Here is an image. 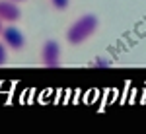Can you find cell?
Segmentation results:
<instances>
[{
	"label": "cell",
	"instance_id": "1",
	"mask_svg": "<svg viewBox=\"0 0 146 134\" xmlns=\"http://www.w3.org/2000/svg\"><path fill=\"white\" fill-rule=\"evenodd\" d=\"M96 29H98V18L94 14H86L66 29V41L70 45H80L96 33Z\"/></svg>",
	"mask_w": 146,
	"mask_h": 134
},
{
	"label": "cell",
	"instance_id": "2",
	"mask_svg": "<svg viewBox=\"0 0 146 134\" xmlns=\"http://www.w3.org/2000/svg\"><path fill=\"white\" fill-rule=\"evenodd\" d=\"M41 64L47 68H58L60 66V45L49 39L41 47Z\"/></svg>",
	"mask_w": 146,
	"mask_h": 134
},
{
	"label": "cell",
	"instance_id": "3",
	"mask_svg": "<svg viewBox=\"0 0 146 134\" xmlns=\"http://www.w3.org/2000/svg\"><path fill=\"white\" fill-rule=\"evenodd\" d=\"M0 37H2V43L6 45L10 51H22L25 47V35L16 25H4Z\"/></svg>",
	"mask_w": 146,
	"mask_h": 134
},
{
	"label": "cell",
	"instance_id": "4",
	"mask_svg": "<svg viewBox=\"0 0 146 134\" xmlns=\"http://www.w3.org/2000/svg\"><path fill=\"white\" fill-rule=\"evenodd\" d=\"M22 10L14 0H0V20L4 23H14L20 20Z\"/></svg>",
	"mask_w": 146,
	"mask_h": 134
},
{
	"label": "cell",
	"instance_id": "5",
	"mask_svg": "<svg viewBox=\"0 0 146 134\" xmlns=\"http://www.w3.org/2000/svg\"><path fill=\"white\" fill-rule=\"evenodd\" d=\"M90 66L92 68H109L111 66V60H107V58H103V56H98Z\"/></svg>",
	"mask_w": 146,
	"mask_h": 134
},
{
	"label": "cell",
	"instance_id": "6",
	"mask_svg": "<svg viewBox=\"0 0 146 134\" xmlns=\"http://www.w3.org/2000/svg\"><path fill=\"white\" fill-rule=\"evenodd\" d=\"M8 62V47L0 41V66H4Z\"/></svg>",
	"mask_w": 146,
	"mask_h": 134
},
{
	"label": "cell",
	"instance_id": "7",
	"mask_svg": "<svg viewBox=\"0 0 146 134\" xmlns=\"http://www.w3.org/2000/svg\"><path fill=\"white\" fill-rule=\"evenodd\" d=\"M51 4H53L55 10H66L68 4H70V0H51Z\"/></svg>",
	"mask_w": 146,
	"mask_h": 134
},
{
	"label": "cell",
	"instance_id": "8",
	"mask_svg": "<svg viewBox=\"0 0 146 134\" xmlns=\"http://www.w3.org/2000/svg\"><path fill=\"white\" fill-rule=\"evenodd\" d=\"M2 29H4V22L0 20V33H2Z\"/></svg>",
	"mask_w": 146,
	"mask_h": 134
},
{
	"label": "cell",
	"instance_id": "9",
	"mask_svg": "<svg viewBox=\"0 0 146 134\" xmlns=\"http://www.w3.org/2000/svg\"><path fill=\"white\" fill-rule=\"evenodd\" d=\"M14 2H23V0H14Z\"/></svg>",
	"mask_w": 146,
	"mask_h": 134
}]
</instances>
